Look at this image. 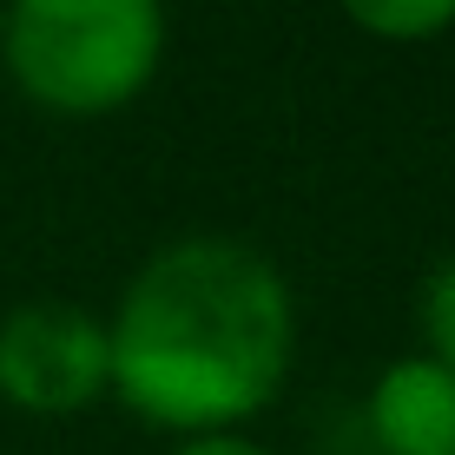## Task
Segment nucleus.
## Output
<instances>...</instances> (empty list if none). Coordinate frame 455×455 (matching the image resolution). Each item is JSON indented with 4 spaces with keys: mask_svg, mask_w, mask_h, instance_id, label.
Here are the masks:
<instances>
[{
    "mask_svg": "<svg viewBox=\"0 0 455 455\" xmlns=\"http://www.w3.org/2000/svg\"><path fill=\"white\" fill-rule=\"evenodd\" d=\"M172 455H271V449H258V443L238 435V429H218V435H185Z\"/></svg>",
    "mask_w": 455,
    "mask_h": 455,
    "instance_id": "obj_7",
    "label": "nucleus"
},
{
    "mask_svg": "<svg viewBox=\"0 0 455 455\" xmlns=\"http://www.w3.org/2000/svg\"><path fill=\"white\" fill-rule=\"evenodd\" d=\"M370 429L383 455H455V370L429 350L396 356L370 389Z\"/></svg>",
    "mask_w": 455,
    "mask_h": 455,
    "instance_id": "obj_4",
    "label": "nucleus"
},
{
    "mask_svg": "<svg viewBox=\"0 0 455 455\" xmlns=\"http://www.w3.org/2000/svg\"><path fill=\"white\" fill-rule=\"evenodd\" d=\"M376 40H435L455 27V0H337Z\"/></svg>",
    "mask_w": 455,
    "mask_h": 455,
    "instance_id": "obj_5",
    "label": "nucleus"
},
{
    "mask_svg": "<svg viewBox=\"0 0 455 455\" xmlns=\"http://www.w3.org/2000/svg\"><path fill=\"white\" fill-rule=\"evenodd\" d=\"M0 60L46 113H119L165 60V0H7Z\"/></svg>",
    "mask_w": 455,
    "mask_h": 455,
    "instance_id": "obj_2",
    "label": "nucleus"
},
{
    "mask_svg": "<svg viewBox=\"0 0 455 455\" xmlns=\"http://www.w3.org/2000/svg\"><path fill=\"white\" fill-rule=\"evenodd\" d=\"M113 396L152 429H238L291 376L297 304L291 284L244 238H179L152 251L125 284L113 323Z\"/></svg>",
    "mask_w": 455,
    "mask_h": 455,
    "instance_id": "obj_1",
    "label": "nucleus"
},
{
    "mask_svg": "<svg viewBox=\"0 0 455 455\" xmlns=\"http://www.w3.org/2000/svg\"><path fill=\"white\" fill-rule=\"evenodd\" d=\"M113 389L106 323L80 304H20L0 323V396L27 416H80Z\"/></svg>",
    "mask_w": 455,
    "mask_h": 455,
    "instance_id": "obj_3",
    "label": "nucleus"
},
{
    "mask_svg": "<svg viewBox=\"0 0 455 455\" xmlns=\"http://www.w3.org/2000/svg\"><path fill=\"white\" fill-rule=\"evenodd\" d=\"M422 343L443 370H455V258H443L429 277H422Z\"/></svg>",
    "mask_w": 455,
    "mask_h": 455,
    "instance_id": "obj_6",
    "label": "nucleus"
}]
</instances>
